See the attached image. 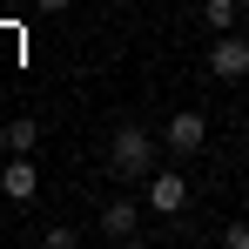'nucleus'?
Returning <instances> with one entry per match:
<instances>
[{
  "label": "nucleus",
  "mask_w": 249,
  "mask_h": 249,
  "mask_svg": "<svg viewBox=\"0 0 249 249\" xmlns=\"http://www.w3.org/2000/svg\"><path fill=\"white\" fill-rule=\"evenodd\" d=\"M108 175L115 182H148L155 175V135L148 128H115V142H108Z\"/></svg>",
  "instance_id": "f257e3e1"
},
{
  "label": "nucleus",
  "mask_w": 249,
  "mask_h": 249,
  "mask_svg": "<svg viewBox=\"0 0 249 249\" xmlns=\"http://www.w3.org/2000/svg\"><path fill=\"white\" fill-rule=\"evenodd\" d=\"M209 74H215V81H249V41L215 34V41H209Z\"/></svg>",
  "instance_id": "f03ea898"
},
{
  "label": "nucleus",
  "mask_w": 249,
  "mask_h": 249,
  "mask_svg": "<svg viewBox=\"0 0 249 249\" xmlns=\"http://www.w3.org/2000/svg\"><path fill=\"white\" fill-rule=\"evenodd\" d=\"M162 148H175V155H202V148H209V122L196 115V108L168 115V128H162Z\"/></svg>",
  "instance_id": "7ed1b4c3"
},
{
  "label": "nucleus",
  "mask_w": 249,
  "mask_h": 249,
  "mask_svg": "<svg viewBox=\"0 0 249 249\" xmlns=\"http://www.w3.org/2000/svg\"><path fill=\"white\" fill-rule=\"evenodd\" d=\"M142 202L155 209V215H182V209H189V182H182L175 168H155V175H148V196H142Z\"/></svg>",
  "instance_id": "20e7f679"
},
{
  "label": "nucleus",
  "mask_w": 249,
  "mask_h": 249,
  "mask_svg": "<svg viewBox=\"0 0 249 249\" xmlns=\"http://www.w3.org/2000/svg\"><path fill=\"white\" fill-rule=\"evenodd\" d=\"M34 189H41V175H34V162H27V155L0 162V196H7V202H27Z\"/></svg>",
  "instance_id": "39448f33"
},
{
  "label": "nucleus",
  "mask_w": 249,
  "mask_h": 249,
  "mask_svg": "<svg viewBox=\"0 0 249 249\" xmlns=\"http://www.w3.org/2000/svg\"><path fill=\"white\" fill-rule=\"evenodd\" d=\"M135 229H142V209H135V202H122V196L101 202V236H108V243H128Z\"/></svg>",
  "instance_id": "423d86ee"
},
{
  "label": "nucleus",
  "mask_w": 249,
  "mask_h": 249,
  "mask_svg": "<svg viewBox=\"0 0 249 249\" xmlns=\"http://www.w3.org/2000/svg\"><path fill=\"white\" fill-rule=\"evenodd\" d=\"M202 20H209V34H236L243 0H202Z\"/></svg>",
  "instance_id": "0eeeda50"
},
{
  "label": "nucleus",
  "mask_w": 249,
  "mask_h": 249,
  "mask_svg": "<svg viewBox=\"0 0 249 249\" xmlns=\"http://www.w3.org/2000/svg\"><path fill=\"white\" fill-rule=\"evenodd\" d=\"M34 142H41V122H27V115H20V122H7V155H27Z\"/></svg>",
  "instance_id": "6e6552de"
},
{
  "label": "nucleus",
  "mask_w": 249,
  "mask_h": 249,
  "mask_svg": "<svg viewBox=\"0 0 249 249\" xmlns=\"http://www.w3.org/2000/svg\"><path fill=\"white\" fill-rule=\"evenodd\" d=\"M74 243H81V236H74L68 222H54V229H47V249H74Z\"/></svg>",
  "instance_id": "1a4fd4ad"
},
{
  "label": "nucleus",
  "mask_w": 249,
  "mask_h": 249,
  "mask_svg": "<svg viewBox=\"0 0 249 249\" xmlns=\"http://www.w3.org/2000/svg\"><path fill=\"white\" fill-rule=\"evenodd\" d=\"M222 243H229V249H249V222H229V229H222Z\"/></svg>",
  "instance_id": "9d476101"
},
{
  "label": "nucleus",
  "mask_w": 249,
  "mask_h": 249,
  "mask_svg": "<svg viewBox=\"0 0 249 249\" xmlns=\"http://www.w3.org/2000/svg\"><path fill=\"white\" fill-rule=\"evenodd\" d=\"M34 7H41V14H68V0H34Z\"/></svg>",
  "instance_id": "9b49d317"
},
{
  "label": "nucleus",
  "mask_w": 249,
  "mask_h": 249,
  "mask_svg": "<svg viewBox=\"0 0 249 249\" xmlns=\"http://www.w3.org/2000/svg\"><path fill=\"white\" fill-rule=\"evenodd\" d=\"M0 7H20V0H0Z\"/></svg>",
  "instance_id": "f8f14e48"
},
{
  "label": "nucleus",
  "mask_w": 249,
  "mask_h": 249,
  "mask_svg": "<svg viewBox=\"0 0 249 249\" xmlns=\"http://www.w3.org/2000/svg\"><path fill=\"white\" fill-rule=\"evenodd\" d=\"M0 148H7V128H0Z\"/></svg>",
  "instance_id": "ddd939ff"
}]
</instances>
